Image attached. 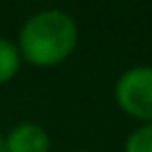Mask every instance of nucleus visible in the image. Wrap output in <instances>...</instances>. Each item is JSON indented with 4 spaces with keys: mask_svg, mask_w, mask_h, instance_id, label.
Wrapping results in <instances>:
<instances>
[{
    "mask_svg": "<svg viewBox=\"0 0 152 152\" xmlns=\"http://www.w3.org/2000/svg\"><path fill=\"white\" fill-rule=\"evenodd\" d=\"M22 66V55L13 40L0 38V86L9 84L20 73Z\"/></svg>",
    "mask_w": 152,
    "mask_h": 152,
    "instance_id": "obj_4",
    "label": "nucleus"
},
{
    "mask_svg": "<svg viewBox=\"0 0 152 152\" xmlns=\"http://www.w3.org/2000/svg\"><path fill=\"white\" fill-rule=\"evenodd\" d=\"M0 152H7V148H4V134H0Z\"/></svg>",
    "mask_w": 152,
    "mask_h": 152,
    "instance_id": "obj_6",
    "label": "nucleus"
},
{
    "mask_svg": "<svg viewBox=\"0 0 152 152\" xmlns=\"http://www.w3.org/2000/svg\"><path fill=\"white\" fill-rule=\"evenodd\" d=\"M4 148L7 152H51V137L44 126L22 121L4 134Z\"/></svg>",
    "mask_w": 152,
    "mask_h": 152,
    "instance_id": "obj_3",
    "label": "nucleus"
},
{
    "mask_svg": "<svg viewBox=\"0 0 152 152\" xmlns=\"http://www.w3.org/2000/svg\"><path fill=\"white\" fill-rule=\"evenodd\" d=\"M71 152H93V150H84V148H77V150H71Z\"/></svg>",
    "mask_w": 152,
    "mask_h": 152,
    "instance_id": "obj_7",
    "label": "nucleus"
},
{
    "mask_svg": "<svg viewBox=\"0 0 152 152\" xmlns=\"http://www.w3.org/2000/svg\"><path fill=\"white\" fill-rule=\"evenodd\" d=\"M124 152H152V124H139L126 137Z\"/></svg>",
    "mask_w": 152,
    "mask_h": 152,
    "instance_id": "obj_5",
    "label": "nucleus"
},
{
    "mask_svg": "<svg viewBox=\"0 0 152 152\" xmlns=\"http://www.w3.org/2000/svg\"><path fill=\"white\" fill-rule=\"evenodd\" d=\"M80 27L64 9H42L29 15L18 31L22 62L35 69H55L75 53Z\"/></svg>",
    "mask_w": 152,
    "mask_h": 152,
    "instance_id": "obj_1",
    "label": "nucleus"
},
{
    "mask_svg": "<svg viewBox=\"0 0 152 152\" xmlns=\"http://www.w3.org/2000/svg\"><path fill=\"white\" fill-rule=\"evenodd\" d=\"M115 102L139 124H152V66L139 64L124 71L115 82Z\"/></svg>",
    "mask_w": 152,
    "mask_h": 152,
    "instance_id": "obj_2",
    "label": "nucleus"
}]
</instances>
